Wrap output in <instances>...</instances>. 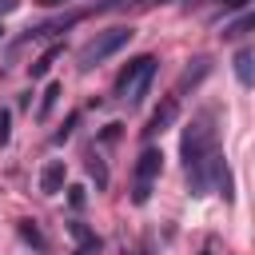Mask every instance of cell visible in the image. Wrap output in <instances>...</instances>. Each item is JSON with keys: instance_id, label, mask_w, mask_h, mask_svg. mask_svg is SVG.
<instances>
[{"instance_id": "1", "label": "cell", "mask_w": 255, "mask_h": 255, "mask_svg": "<svg viewBox=\"0 0 255 255\" xmlns=\"http://www.w3.org/2000/svg\"><path fill=\"white\" fill-rule=\"evenodd\" d=\"M135 32L131 28H108V32H100L96 40H88L84 48H80V72H92V68H100L108 56H116L128 40H131Z\"/></svg>"}, {"instance_id": "2", "label": "cell", "mask_w": 255, "mask_h": 255, "mask_svg": "<svg viewBox=\"0 0 255 255\" xmlns=\"http://www.w3.org/2000/svg\"><path fill=\"white\" fill-rule=\"evenodd\" d=\"M159 171H163V151L155 147V143H147L143 151H139V159H135V183H131V203H147L151 199V183L159 179Z\"/></svg>"}, {"instance_id": "3", "label": "cell", "mask_w": 255, "mask_h": 255, "mask_svg": "<svg viewBox=\"0 0 255 255\" xmlns=\"http://www.w3.org/2000/svg\"><path fill=\"white\" fill-rule=\"evenodd\" d=\"M175 120H179V96H163V100H159V108L151 112L147 128H143V139H155V135H159V131H167Z\"/></svg>"}, {"instance_id": "4", "label": "cell", "mask_w": 255, "mask_h": 255, "mask_svg": "<svg viewBox=\"0 0 255 255\" xmlns=\"http://www.w3.org/2000/svg\"><path fill=\"white\" fill-rule=\"evenodd\" d=\"M151 64H155V56H135V60H128V64L120 68V76H116L112 92H116L120 100H128V92L135 88V80H139V76H143V72H147Z\"/></svg>"}, {"instance_id": "5", "label": "cell", "mask_w": 255, "mask_h": 255, "mask_svg": "<svg viewBox=\"0 0 255 255\" xmlns=\"http://www.w3.org/2000/svg\"><path fill=\"white\" fill-rule=\"evenodd\" d=\"M64 179H68L64 159H52V163H44V171H40V191H44V195H56V191H64Z\"/></svg>"}, {"instance_id": "6", "label": "cell", "mask_w": 255, "mask_h": 255, "mask_svg": "<svg viewBox=\"0 0 255 255\" xmlns=\"http://www.w3.org/2000/svg\"><path fill=\"white\" fill-rule=\"evenodd\" d=\"M207 72H211V60H207V56H199V60H191V68H187V72L179 76V84H175V96H183V92H191V88H199Z\"/></svg>"}, {"instance_id": "7", "label": "cell", "mask_w": 255, "mask_h": 255, "mask_svg": "<svg viewBox=\"0 0 255 255\" xmlns=\"http://www.w3.org/2000/svg\"><path fill=\"white\" fill-rule=\"evenodd\" d=\"M231 68H235V80L243 88H251L255 84V48H239L235 60H231Z\"/></svg>"}, {"instance_id": "8", "label": "cell", "mask_w": 255, "mask_h": 255, "mask_svg": "<svg viewBox=\"0 0 255 255\" xmlns=\"http://www.w3.org/2000/svg\"><path fill=\"white\" fill-rule=\"evenodd\" d=\"M60 92H64V88H60V80H48V84H44V92H40V104H36V120H40V124H44V120L56 112V104H60Z\"/></svg>"}, {"instance_id": "9", "label": "cell", "mask_w": 255, "mask_h": 255, "mask_svg": "<svg viewBox=\"0 0 255 255\" xmlns=\"http://www.w3.org/2000/svg\"><path fill=\"white\" fill-rule=\"evenodd\" d=\"M60 56H64V44H52V48H48V52H44V56H40V60H36L32 68H28V80H32V84H36V80H44V76L52 72V64H56Z\"/></svg>"}, {"instance_id": "10", "label": "cell", "mask_w": 255, "mask_h": 255, "mask_svg": "<svg viewBox=\"0 0 255 255\" xmlns=\"http://www.w3.org/2000/svg\"><path fill=\"white\" fill-rule=\"evenodd\" d=\"M247 32H255V8L243 12L239 20H231V24L223 28V40H239V36H247Z\"/></svg>"}, {"instance_id": "11", "label": "cell", "mask_w": 255, "mask_h": 255, "mask_svg": "<svg viewBox=\"0 0 255 255\" xmlns=\"http://www.w3.org/2000/svg\"><path fill=\"white\" fill-rule=\"evenodd\" d=\"M20 239H24V243H32L36 251H48V239H44V235L36 231V223H28V219L20 223Z\"/></svg>"}, {"instance_id": "12", "label": "cell", "mask_w": 255, "mask_h": 255, "mask_svg": "<svg viewBox=\"0 0 255 255\" xmlns=\"http://www.w3.org/2000/svg\"><path fill=\"white\" fill-rule=\"evenodd\" d=\"M88 175L96 179V187H100V191L108 187V167H104V159H88Z\"/></svg>"}, {"instance_id": "13", "label": "cell", "mask_w": 255, "mask_h": 255, "mask_svg": "<svg viewBox=\"0 0 255 255\" xmlns=\"http://www.w3.org/2000/svg\"><path fill=\"white\" fill-rule=\"evenodd\" d=\"M76 124H80V112H72V116H68V120H64V128H60V131H56V135H52V143H64V139H68V135H72V128H76Z\"/></svg>"}, {"instance_id": "14", "label": "cell", "mask_w": 255, "mask_h": 255, "mask_svg": "<svg viewBox=\"0 0 255 255\" xmlns=\"http://www.w3.org/2000/svg\"><path fill=\"white\" fill-rule=\"evenodd\" d=\"M12 139V112L8 108H0V147Z\"/></svg>"}, {"instance_id": "15", "label": "cell", "mask_w": 255, "mask_h": 255, "mask_svg": "<svg viewBox=\"0 0 255 255\" xmlns=\"http://www.w3.org/2000/svg\"><path fill=\"white\" fill-rule=\"evenodd\" d=\"M104 243H100V235H88V239H80V247L72 251V255H96Z\"/></svg>"}, {"instance_id": "16", "label": "cell", "mask_w": 255, "mask_h": 255, "mask_svg": "<svg viewBox=\"0 0 255 255\" xmlns=\"http://www.w3.org/2000/svg\"><path fill=\"white\" fill-rule=\"evenodd\" d=\"M251 0H219V12L215 16H223V12H239V8H247Z\"/></svg>"}, {"instance_id": "17", "label": "cell", "mask_w": 255, "mask_h": 255, "mask_svg": "<svg viewBox=\"0 0 255 255\" xmlns=\"http://www.w3.org/2000/svg\"><path fill=\"white\" fill-rule=\"evenodd\" d=\"M120 128H124V124H108V128L100 131V139H104V143H116V139H120Z\"/></svg>"}, {"instance_id": "18", "label": "cell", "mask_w": 255, "mask_h": 255, "mask_svg": "<svg viewBox=\"0 0 255 255\" xmlns=\"http://www.w3.org/2000/svg\"><path fill=\"white\" fill-rule=\"evenodd\" d=\"M84 199H88V195H84V187H68V203H72L76 211L84 207Z\"/></svg>"}, {"instance_id": "19", "label": "cell", "mask_w": 255, "mask_h": 255, "mask_svg": "<svg viewBox=\"0 0 255 255\" xmlns=\"http://www.w3.org/2000/svg\"><path fill=\"white\" fill-rule=\"evenodd\" d=\"M68 231H72L76 239H88V235H96V231H88V227H84L80 219H72V223H68Z\"/></svg>"}, {"instance_id": "20", "label": "cell", "mask_w": 255, "mask_h": 255, "mask_svg": "<svg viewBox=\"0 0 255 255\" xmlns=\"http://www.w3.org/2000/svg\"><path fill=\"white\" fill-rule=\"evenodd\" d=\"M108 8H120V0H92V12H108Z\"/></svg>"}, {"instance_id": "21", "label": "cell", "mask_w": 255, "mask_h": 255, "mask_svg": "<svg viewBox=\"0 0 255 255\" xmlns=\"http://www.w3.org/2000/svg\"><path fill=\"white\" fill-rule=\"evenodd\" d=\"M12 8H16V0H0V16H4V12H12Z\"/></svg>"}, {"instance_id": "22", "label": "cell", "mask_w": 255, "mask_h": 255, "mask_svg": "<svg viewBox=\"0 0 255 255\" xmlns=\"http://www.w3.org/2000/svg\"><path fill=\"white\" fill-rule=\"evenodd\" d=\"M40 4H48V8H60V4H68V0H40Z\"/></svg>"}, {"instance_id": "23", "label": "cell", "mask_w": 255, "mask_h": 255, "mask_svg": "<svg viewBox=\"0 0 255 255\" xmlns=\"http://www.w3.org/2000/svg\"><path fill=\"white\" fill-rule=\"evenodd\" d=\"M0 36H4V24H0Z\"/></svg>"}]
</instances>
